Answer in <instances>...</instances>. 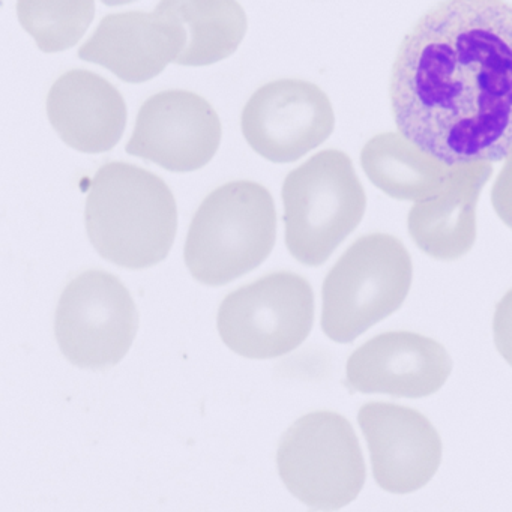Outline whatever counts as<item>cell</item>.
Returning <instances> with one entry per match:
<instances>
[{"label":"cell","mask_w":512,"mask_h":512,"mask_svg":"<svg viewBox=\"0 0 512 512\" xmlns=\"http://www.w3.org/2000/svg\"><path fill=\"white\" fill-rule=\"evenodd\" d=\"M187 41V29L172 14L128 11L104 17L80 47L79 58L106 68L122 82L139 85L176 64Z\"/></svg>","instance_id":"13"},{"label":"cell","mask_w":512,"mask_h":512,"mask_svg":"<svg viewBox=\"0 0 512 512\" xmlns=\"http://www.w3.org/2000/svg\"><path fill=\"white\" fill-rule=\"evenodd\" d=\"M313 325V289L304 277L289 271L239 287L218 308L217 328L223 343L257 361L298 349Z\"/></svg>","instance_id":"7"},{"label":"cell","mask_w":512,"mask_h":512,"mask_svg":"<svg viewBox=\"0 0 512 512\" xmlns=\"http://www.w3.org/2000/svg\"><path fill=\"white\" fill-rule=\"evenodd\" d=\"M491 205L497 217L512 230V151L491 188Z\"/></svg>","instance_id":"20"},{"label":"cell","mask_w":512,"mask_h":512,"mask_svg":"<svg viewBox=\"0 0 512 512\" xmlns=\"http://www.w3.org/2000/svg\"><path fill=\"white\" fill-rule=\"evenodd\" d=\"M493 164L451 166L445 182L431 196L413 203L407 229L419 250L443 262L466 256L476 241V206Z\"/></svg>","instance_id":"14"},{"label":"cell","mask_w":512,"mask_h":512,"mask_svg":"<svg viewBox=\"0 0 512 512\" xmlns=\"http://www.w3.org/2000/svg\"><path fill=\"white\" fill-rule=\"evenodd\" d=\"M155 10L172 14L187 29V46L176 61L182 67L230 58L247 34V14L238 0H161Z\"/></svg>","instance_id":"17"},{"label":"cell","mask_w":512,"mask_h":512,"mask_svg":"<svg viewBox=\"0 0 512 512\" xmlns=\"http://www.w3.org/2000/svg\"><path fill=\"white\" fill-rule=\"evenodd\" d=\"M277 466L287 490L313 511L350 505L367 479L352 424L331 410L307 413L295 421L281 437Z\"/></svg>","instance_id":"6"},{"label":"cell","mask_w":512,"mask_h":512,"mask_svg":"<svg viewBox=\"0 0 512 512\" xmlns=\"http://www.w3.org/2000/svg\"><path fill=\"white\" fill-rule=\"evenodd\" d=\"M287 250L317 268L355 232L367 196L346 152L326 149L289 173L281 191Z\"/></svg>","instance_id":"4"},{"label":"cell","mask_w":512,"mask_h":512,"mask_svg":"<svg viewBox=\"0 0 512 512\" xmlns=\"http://www.w3.org/2000/svg\"><path fill=\"white\" fill-rule=\"evenodd\" d=\"M358 424L368 443L374 481L382 490L415 493L436 475L442 439L418 410L371 401L359 409Z\"/></svg>","instance_id":"11"},{"label":"cell","mask_w":512,"mask_h":512,"mask_svg":"<svg viewBox=\"0 0 512 512\" xmlns=\"http://www.w3.org/2000/svg\"><path fill=\"white\" fill-rule=\"evenodd\" d=\"M221 134L220 116L205 98L173 89L143 103L125 151L169 172H196L217 154Z\"/></svg>","instance_id":"10"},{"label":"cell","mask_w":512,"mask_h":512,"mask_svg":"<svg viewBox=\"0 0 512 512\" xmlns=\"http://www.w3.org/2000/svg\"><path fill=\"white\" fill-rule=\"evenodd\" d=\"M412 280V257L400 239L388 233L361 236L323 281L322 331L335 343H352L400 310Z\"/></svg>","instance_id":"5"},{"label":"cell","mask_w":512,"mask_h":512,"mask_svg":"<svg viewBox=\"0 0 512 512\" xmlns=\"http://www.w3.org/2000/svg\"><path fill=\"white\" fill-rule=\"evenodd\" d=\"M47 116L62 142L82 154L112 151L127 127L121 92L92 71L62 74L47 95Z\"/></svg>","instance_id":"15"},{"label":"cell","mask_w":512,"mask_h":512,"mask_svg":"<svg viewBox=\"0 0 512 512\" xmlns=\"http://www.w3.org/2000/svg\"><path fill=\"white\" fill-rule=\"evenodd\" d=\"M493 335L497 352L512 368V289L497 302L493 317Z\"/></svg>","instance_id":"19"},{"label":"cell","mask_w":512,"mask_h":512,"mask_svg":"<svg viewBox=\"0 0 512 512\" xmlns=\"http://www.w3.org/2000/svg\"><path fill=\"white\" fill-rule=\"evenodd\" d=\"M452 373V359L439 341L409 331L371 338L350 355L346 379L353 391L397 398L436 394Z\"/></svg>","instance_id":"12"},{"label":"cell","mask_w":512,"mask_h":512,"mask_svg":"<svg viewBox=\"0 0 512 512\" xmlns=\"http://www.w3.org/2000/svg\"><path fill=\"white\" fill-rule=\"evenodd\" d=\"M277 241V211L268 188L233 181L212 191L194 214L184 259L194 280L224 286L259 268Z\"/></svg>","instance_id":"3"},{"label":"cell","mask_w":512,"mask_h":512,"mask_svg":"<svg viewBox=\"0 0 512 512\" xmlns=\"http://www.w3.org/2000/svg\"><path fill=\"white\" fill-rule=\"evenodd\" d=\"M139 329L136 302L125 284L106 271L89 269L65 286L55 313L62 355L85 370L118 365Z\"/></svg>","instance_id":"8"},{"label":"cell","mask_w":512,"mask_h":512,"mask_svg":"<svg viewBox=\"0 0 512 512\" xmlns=\"http://www.w3.org/2000/svg\"><path fill=\"white\" fill-rule=\"evenodd\" d=\"M85 221L89 241L104 260L139 271L169 256L178 206L160 176L113 161L101 166L89 185Z\"/></svg>","instance_id":"2"},{"label":"cell","mask_w":512,"mask_h":512,"mask_svg":"<svg viewBox=\"0 0 512 512\" xmlns=\"http://www.w3.org/2000/svg\"><path fill=\"white\" fill-rule=\"evenodd\" d=\"M107 7H121V5L133 4L137 0H101Z\"/></svg>","instance_id":"21"},{"label":"cell","mask_w":512,"mask_h":512,"mask_svg":"<svg viewBox=\"0 0 512 512\" xmlns=\"http://www.w3.org/2000/svg\"><path fill=\"white\" fill-rule=\"evenodd\" d=\"M22 28L44 53L76 46L94 22L95 0H17Z\"/></svg>","instance_id":"18"},{"label":"cell","mask_w":512,"mask_h":512,"mask_svg":"<svg viewBox=\"0 0 512 512\" xmlns=\"http://www.w3.org/2000/svg\"><path fill=\"white\" fill-rule=\"evenodd\" d=\"M241 128L260 157L271 163H295L334 133V107L314 83L275 80L251 95L242 112Z\"/></svg>","instance_id":"9"},{"label":"cell","mask_w":512,"mask_h":512,"mask_svg":"<svg viewBox=\"0 0 512 512\" xmlns=\"http://www.w3.org/2000/svg\"><path fill=\"white\" fill-rule=\"evenodd\" d=\"M365 175L386 196L419 202L439 190L451 166L437 160L401 133H382L361 152Z\"/></svg>","instance_id":"16"},{"label":"cell","mask_w":512,"mask_h":512,"mask_svg":"<svg viewBox=\"0 0 512 512\" xmlns=\"http://www.w3.org/2000/svg\"><path fill=\"white\" fill-rule=\"evenodd\" d=\"M398 133L448 166L512 151V5L442 0L401 41L389 82Z\"/></svg>","instance_id":"1"}]
</instances>
